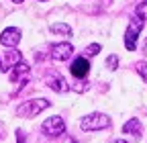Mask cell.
<instances>
[{
	"instance_id": "cell-1",
	"label": "cell",
	"mask_w": 147,
	"mask_h": 143,
	"mask_svg": "<svg viewBox=\"0 0 147 143\" xmlns=\"http://www.w3.org/2000/svg\"><path fill=\"white\" fill-rule=\"evenodd\" d=\"M49 104H51V102L45 100V98H33V100H27V102H23L21 106H18V109H16V115L23 117V119H33V117L39 115L41 111H45Z\"/></svg>"
},
{
	"instance_id": "cell-2",
	"label": "cell",
	"mask_w": 147,
	"mask_h": 143,
	"mask_svg": "<svg viewBox=\"0 0 147 143\" xmlns=\"http://www.w3.org/2000/svg\"><path fill=\"white\" fill-rule=\"evenodd\" d=\"M80 127L84 131H100V129L110 127V119L104 113H92V115H86L80 121Z\"/></svg>"
},
{
	"instance_id": "cell-3",
	"label": "cell",
	"mask_w": 147,
	"mask_h": 143,
	"mask_svg": "<svg viewBox=\"0 0 147 143\" xmlns=\"http://www.w3.org/2000/svg\"><path fill=\"white\" fill-rule=\"evenodd\" d=\"M141 31H143V19L133 16V19L129 21V27H127V33H125V45H127L129 51L137 49V37H139Z\"/></svg>"
},
{
	"instance_id": "cell-4",
	"label": "cell",
	"mask_w": 147,
	"mask_h": 143,
	"mask_svg": "<svg viewBox=\"0 0 147 143\" xmlns=\"http://www.w3.org/2000/svg\"><path fill=\"white\" fill-rule=\"evenodd\" d=\"M41 131L47 135V137H59L65 133V123L61 117H49L43 125H41Z\"/></svg>"
},
{
	"instance_id": "cell-5",
	"label": "cell",
	"mask_w": 147,
	"mask_h": 143,
	"mask_svg": "<svg viewBox=\"0 0 147 143\" xmlns=\"http://www.w3.org/2000/svg\"><path fill=\"white\" fill-rule=\"evenodd\" d=\"M29 78H31V67H29L25 61L16 63V65L10 69V82L16 84V88H23V86L29 82Z\"/></svg>"
},
{
	"instance_id": "cell-6",
	"label": "cell",
	"mask_w": 147,
	"mask_h": 143,
	"mask_svg": "<svg viewBox=\"0 0 147 143\" xmlns=\"http://www.w3.org/2000/svg\"><path fill=\"white\" fill-rule=\"evenodd\" d=\"M21 61H23V55H21V51H16V49L0 53V72H10L16 63H21Z\"/></svg>"
},
{
	"instance_id": "cell-7",
	"label": "cell",
	"mask_w": 147,
	"mask_h": 143,
	"mask_svg": "<svg viewBox=\"0 0 147 143\" xmlns=\"http://www.w3.org/2000/svg\"><path fill=\"white\" fill-rule=\"evenodd\" d=\"M74 45L71 43H53L51 45V59L53 61H65L71 57Z\"/></svg>"
},
{
	"instance_id": "cell-8",
	"label": "cell",
	"mask_w": 147,
	"mask_h": 143,
	"mask_svg": "<svg viewBox=\"0 0 147 143\" xmlns=\"http://www.w3.org/2000/svg\"><path fill=\"white\" fill-rule=\"evenodd\" d=\"M0 43H2L4 47H16L18 43H21V29H16V27L4 29L2 35H0Z\"/></svg>"
},
{
	"instance_id": "cell-9",
	"label": "cell",
	"mask_w": 147,
	"mask_h": 143,
	"mask_svg": "<svg viewBox=\"0 0 147 143\" xmlns=\"http://www.w3.org/2000/svg\"><path fill=\"white\" fill-rule=\"evenodd\" d=\"M69 69H71V74L76 76V78H86L88 76V69H90V63H88L86 57H76V59L71 61Z\"/></svg>"
},
{
	"instance_id": "cell-10",
	"label": "cell",
	"mask_w": 147,
	"mask_h": 143,
	"mask_svg": "<svg viewBox=\"0 0 147 143\" xmlns=\"http://www.w3.org/2000/svg\"><path fill=\"white\" fill-rule=\"evenodd\" d=\"M47 86L51 88V90H55V92H67V90H69V86H67L65 78L59 76V74L49 76V78H47Z\"/></svg>"
},
{
	"instance_id": "cell-11",
	"label": "cell",
	"mask_w": 147,
	"mask_h": 143,
	"mask_svg": "<svg viewBox=\"0 0 147 143\" xmlns=\"http://www.w3.org/2000/svg\"><path fill=\"white\" fill-rule=\"evenodd\" d=\"M123 133H129V135H133V137H141V123H139V119L127 121L123 125Z\"/></svg>"
},
{
	"instance_id": "cell-12",
	"label": "cell",
	"mask_w": 147,
	"mask_h": 143,
	"mask_svg": "<svg viewBox=\"0 0 147 143\" xmlns=\"http://www.w3.org/2000/svg\"><path fill=\"white\" fill-rule=\"evenodd\" d=\"M51 33H53V35H61V37H69V35H71V29H69V25H65V23H55V25H51Z\"/></svg>"
},
{
	"instance_id": "cell-13",
	"label": "cell",
	"mask_w": 147,
	"mask_h": 143,
	"mask_svg": "<svg viewBox=\"0 0 147 143\" xmlns=\"http://www.w3.org/2000/svg\"><path fill=\"white\" fill-rule=\"evenodd\" d=\"M135 67H137V74H139V76L147 82V61H139Z\"/></svg>"
},
{
	"instance_id": "cell-14",
	"label": "cell",
	"mask_w": 147,
	"mask_h": 143,
	"mask_svg": "<svg viewBox=\"0 0 147 143\" xmlns=\"http://www.w3.org/2000/svg\"><path fill=\"white\" fill-rule=\"evenodd\" d=\"M137 16H139V19H145L147 21V2H141L139 6H137Z\"/></svg>"
},
{
	"instance_id": "cell-15",
	"label": "cell",
	"mask_w": 147,
	"mask_h": 143,
	"mask_svg": "<svg viewBox=\"0 0 147 143\" xmlns=\"http://www.w3.org/2000/svg\"><path fill=\"white\" fill-rule=\"evenodd\" d=\"M106 65H108V69H117L119 57H117V55H108V57H106Z\"/></svg>"
},
{
	"instance_id": "cell-16",
	"label": "cell",
	"mask_w": 147,
	"mask_h": 143,
	"mask_svg": "<svg viewBox=\"0 0 147 143\" xmlns=\"http://www.w3.org/2000/svg\"><path fill=\"white\" fill-rule=\"evenodd\" d=\"M98 51H100V45H98V43H94V45H88V47H86V55H96Z\"/></svg>"
},
{
	"instance_id": "cell-17",
	"label": "cell",
	"mask_w": 147,
	"mask_h": 143,
	"mask_svg": "<svg viewBox=\"0 0 147 143\" xmlns=\"http://www.w3.org/2000/svg\"><path fill=\"white\" fill-rule=\"evenodd\" d=\"M88 88H90V82H80V84H76V86H74V90H76V92H86L88 90Z\"/></svg>"
},
{
	"instance_id": "cell-18",
	"label": "cell",
	"mask_w": 147,
	"mask_h": 143,
	"mask_svg": "<svg viewBox=\"0 0 147 143\" xmlns=\"http://www.w3.org/2000/svg\"><path fill=\"white\" fill-rule=\"evenodd\" d=\"M16 139H18V143H25V133L21 129H16Z\"/></svg>"
},
{
	"instance_id": "cell-19",
	"label": "cell",
	"mask_w": 147,
	"mask_h": 143,
	"mask_svg": "<svg viewBox=\"0 0 147 143\" xmlns=\"http://www.w3.org/2000/svg\"><path fill=\"white\" fill-rule=\"evenodd\" d=\"M65 143H78V139H76V137H67Z\"/></svg>"
},
{
	"instance_id": "cell-20",
	"label": "cell",
	"mask_w": 147,
	"mask_h": 143,
	"mask_svg": "<svg viewBox=\"0 0 147 143\" xmlns=\"http://www.w3.org/2000/svg\"><path fill=\"white\" fill-rule=\"evenodd\" d=\"M110 143H129V141H125V139H115V141H110Z\"/></svg>"
},
{
	"instance_id": "cell-21",
	"label": "cell",
	"mask_w": 147,
	"mask_h": 143,
	"mask_svg": "<svg viewBox=\"0 0 147 143\" xmlns=\"http://www.w3.org/2000/svg\"><path fill=\"white\" fill-rule=\"evenodd\" d=\"M12 2H16V4H21V2H25V0H12Z\"/></svg>"
},
{
	"instance_id": "cell-22",
	"label": "cell",
	"mask_w": 147,
	"mask_h": 143,
	"mask_svg": "<svg viewBox=\"0 0 147 143\" xmlns=\"http://www.w3.org/2000/svg\"><path fill=\"white\" fill-rule=\"evenodd\" d=\"M145 51H147V43H145Z\"/></svg>"
},
{
	"instance_id": "cell-23",
	"label": "cell",
	"mask_w": 147,
	"mask_h": 143,
	"mask_svg": "<svg viewBox=\"0 0 147 143\" xmlns=\"http://www.w3.org/2000/svg\"><path fill=\"white\" fill-rule=\"evenodd\" d=\"M39 2H45V0H39Z\"/></svg>"
}]
</instances>
